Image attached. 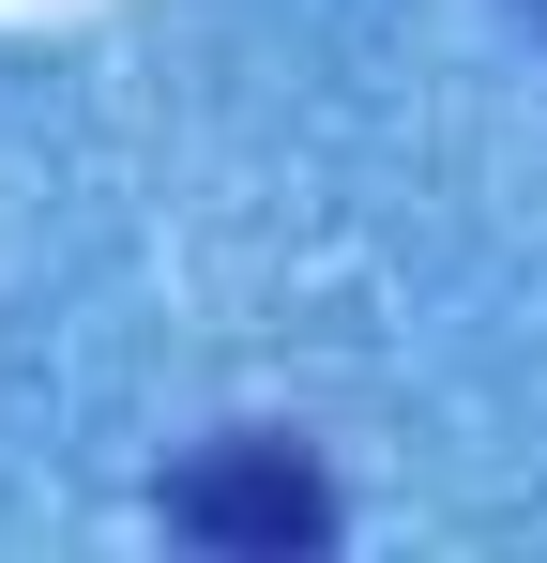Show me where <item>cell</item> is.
<instances>
[{"instance_id": "obj_1", "label": "cell", "mask_w": 547, "mask_h": 563, "mask_svg": "<svg viewBox=\"0 0 547 563\" xmlns=\"http://www.w3.org/2000/svg\"><path fill=\"white\" fill-rule=\"evenodd\" d=\"M168 533H198V549H320L335 533V487L289 442H213V457L168 472Z\"/></svg>"}]
</instances>
